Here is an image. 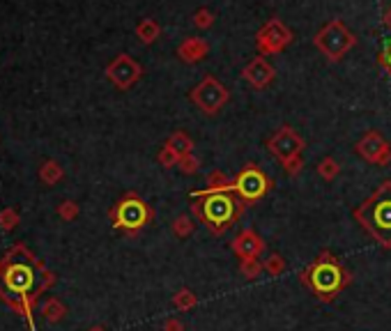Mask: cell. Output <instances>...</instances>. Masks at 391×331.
Instances as JSON below:
<instances>
[{
  "label": "cell",
  "instance_id": "9",
  "mask_svg": "<svg viewBox=\"0 0 391 331\" xmlns=\"http://www.w3.org/2000/svg\"><path fill=\"white\" fill-rule=\"evenodd\" d=\"M295 35L281 19H270L256 33V49L260 56H279L293 44Z\"/></svg>",
  "mask_w": 391,
  "mask_h": 331
},
{
  "label": "cell",
  "instance_id": "5",
  "mask_svg": "<svg viewBox=\"0 0 391 331\" xmlns=\"http://www.w3.org/2000/svg\"><path fill=\"white\" fill-rule=\"evenodd\" d=\"M109 219L115 230L125 233L127 237H136L145 226L155 221V210L138 194L129 191L109 210Z\"/></svg>",
  "mask_w": 391,
  "mask_h": 331
},
{
  "label": "cell",
  "instance_id": "10",
  "mask_svg": "<svg viewBox=\"0 0 391 331\" xmlns=\"http://www.w3.org/2000/svg\"><path fill=\"white\" fill-rule=\"evenodd\" d=\"M265 148L274 159H279L281 164H286L288 159L302 157V152L306 148V141L290 125H283L281 129H276V132L267 138Z\"/></svg>",
  "mask_w": 391,
  "mask_h": 331
},
{
  "label": "cell",
  "instance_id": "28",
  "mask_svg": "<svg viewBox=\"0 0 391 331\" xmlns=\"http://www.w3.org/2000/svg\"><path fill=\"white\" fill-rule=\"evenodd\" d=\"M58 217L63 221H76V217L81 214V207L76 200H63V203L58 205Z\"/></svg>",
  "mask_w": 391,
  "mask_h": 331
},
{
  "label": "cell",
  "instance_id": "27",
  "mask_svg": "<svg viewBox=\"0 0 391 331\" xmlns=\"http://www.w3.org/2000/svg\"><path fill=\"white\" fill-rule=\"evenodd\" d=\"M180 159H182V157H180L173 148H168V145H164V148H161V152L157 155L159 166H161V168H166V171H171V168L180 166Z\"/></svg>",
  "mask_w": 391,
  "mask_h": 331
},
{
  "label": "cell",
  "instance_id": "21",
  "mask_svg": "<svg viewBox=\"0 0 391 331\" xmlns=\"http://www.w3.org/2000/svg\"><path fill=\"white\" fill-rule=\"evenodd\" d=\"M171 230L175 237H180V240H187V237L194 235L196 230V219L194 214H180V217H175V221L171 223Z\"/></svg>",
  "mask_w": 391,
  "mask_h": 331
},
{
  "label": "cell",
  "instance_id": "33",
  "mask_svg": "<svg viewBox=\"0 0 391 331\" xmlns=\"http://www.w3.org/2000/svg\"><path fill=\"white\" fill-rule=\"evenodd\" d=\"M164 331H184V322L178 318H168L164 322Z\"/></svg>",
  "mask_w": 391,
  "mask_h": 331
},
{
  "label": "cell",
  "instance_id": "12",
  "mask_svg": "<svg viewBox=\"0 0 391 331\" xmlns=\"http://www.w3.org/2000/svg\"><path fill=\"white\" fill-rule=\"evenodd\" d=\"M355 152L366 161V164H373L380 168L391 164V145L387 138L380 132H375V129H371V132H366L359 138L355 143Z\"/></svg>",
  "mask_w": 391,
  "mask_h": 331
},
{
  "label": "cell",
  "instance_id": "25",
  "mask_svg": "<svg viewBox=\"0 0 391 331\" xmlns=\"http://www.w3.org/2000/svg\"><path fill=\"white\" fill-rule=\"evenodd\" d=\"M263 272H265V265L260 263V258H256V260H240V274L247 281H256Z\"/></svg>",
  "mask_w": 391,
  "mask_h": 331
},
{
  "label": "cell",
  "instance_id": "11",
  "mask_svg": "<svg viewBox=\"0 0 391 331\" xmlns=\"http://www.w3.org/2000/svg\"><path fill=\"white\" fill-rule=\"evenodd\" d=\"M143 76V65L134 60L132 56H127V53H120V56H115L109 65H106V79L118 90H132L138 81H141Z\"/></svg>",
  "mask_w": 391,
  "mask_h": 331
},
{
  "label": "cell",
  "instance_id": "3",
  "mask_svg": "<svg viewBox=\"0 0 391 331\" xmlns=\"http://www.w3.org/2000/svg\"><path fill=\"white\" fill-rule=\"evenodd\" d=\"M244 212H247V205H244L242 198L233 194V191L194 198V203H191V214H194V219L201 221L212 235L228 233V230L244 217Z\"/></svg>",
  "mask_w": 391,
  "mask_h": 331
},
{
  "label": "cell",
  "instance_id": "30",
  "mask_svg": "<svg viewBox=\"0 0 391 331\" xmlns=\"http://www.w3.org/2000/svg\"><path fill=\"white\" fill-rule=\"evenodd\" d=\"M178 168H180L184 175H196L198 171H201V159H198L194 152H191V155L180 159V166Z\"/></svg>",
  "mask_w": 391,
  "mask_h": 331
},
{
  "label": "cell",
  "instance_id": "18",
  "mask_svg": "<svg viewBox=\"0 0 391 331\" xmlns=\"http://www.w3.org/2000/svg\"><path fill=\"white\" fill-rule=\"evenodd\" d=\"M136 37L141 40V44H155L161 37V26L155 19H141L136 26Z\"/></svg>",
  "mask_w": 391,
  "mask_h": 331
},
{
  "label": "cell",
  "instance_id": "29",
  "mask_svg": "<svg viewBox=\"0 0 391 331\" xmlns=\"http://www.w3.org/2000/svg\"><path fill=\"white\" fill-rule=\"evenodd\" d=\"M214 21H217V17H214V12L207 10V7H201V10L194 14V26L198 30H210L214 26Z\"/></svg>",
  "mask_w": 391,
  "mask_h": 331
},
{
  "label": "cell",
  "instance_id": "17",
  "mask_svg": "<svg viewBox=\"0 0 391 331\" xmlns=\"http://www.w3.org/2000/svg\"><path fill=\"white\" fill-rule=\"evenodd\" d=\"M40 313H42V318L46 322H51V325H58L60 320H65L67 306L60 302L58 297H49V299H44V302L40 304Z\"/></svg>",
  "mask_w": 391,
  "mask_h": 331
},
{
  "label": "cell",
  "instance_id": "22",
  "mask_svg": "<svg viewBox=\"0 0 391 331\" xmlns=\"http://www.w3.org/2000/svg\"><path fill=\"white\" fill-rule=\"evenodd\" d=\"M173 306L178 309L180 313H189V311H194L196 306H198V295L194 290H189V288H182L178 290L173 295Z\"/></svg>",
  "mask_w": 391,
  "mask_h": 331
},
{
  "label": "cell",
  "instance_id": "2",
  "mask_svg": "<svg viewBox=\"0 0 391 331\" xmlns=\"http://www.w3.org/2000/svg\"><path fill=\"white\" fill-rule=\"evenodd\" d=\"M299 281L316 295V299L329 304V302H334L345 288L352 286V274L332 251L325 249L311 260L309 267H306L302 274H299Z\"/></svg>",
  "mask_w": 391,
  "mask_h": 331
},
{
  "label": "cell",
  "instance_id": "35",
  "mask_svg": "<svg viewBox=\"0 0 391 331\" xmlns=\"http://www.w3.org/2000/svg\"><path fill=\"white\" fill-rule=\"evenodd\" d=\"M88 331H106V329H104L102 325H95V327H90Z\"/></svg>",
  "mask_w": 391,
  "mask_h": 331
},
{
  "label": "cell",
  "instance_id": "7",
  "mask_svg": "<svg viewBox=\"0 0 391 331\" xmlns=\"http://www.w3.org/2000/svg\"><path fill=\"white\" fill-rule=\"evenodd\" d=\"M272 189H274V180L256 164H247L233 180V194L240 196L247 207L260 203Z\"/></svg>",
  "mask_w": 391,
  "mask_h": 331
},
{
  "label": "cell",
  "instance_id": "6",
  "mask_svg": "<svg viewBox=\"0 0 391 331\" xmlns=\"http://www.w3.org/2000/svg\"><path fill=\"white\" fill-rule=\"evenodd\" d=\"M355 44H357V37L348 26H345L343 19H332L329 23H325V26L318 30V35L313 37V46H316L329 63H341V60L355 49Z\"/></svg>",
  "mask_w": 391,
  "mask_h": 331
},
{
  "label": "cell",
  "instance_id": "16",
  "mask_svg": "<svg viewBox=\"0 0 391 331\" xmlns=\"http://www.w3.org/2000/svg\"><path fill=\"white\" fill-rule=\"evenodd\" d=\"M224 191H233V180L224 173V171H212L207 177L205 187L198 189L191 194V198H203V196H212V194H224Z\"/></svg>",
  "mask_w": 391,
  "mask_h": 331
},
{
  "label": "cell",
  "instance_id": "8",
  "mask_svg": "<svg viewBox=\"0 0 391 331\" xmlns=\"http://www.w3.org/2000/svg\"><path fill=\"white\" fill-rule=\"evenodd\" d=\"M189 99L205 115H217L230 102V92L219 79H214L212 74H207L205 79L198 83V86L191 88Z\"/></svg>",
  "mask_w": 391,
  "mask_h": 331
},
{
  "label": "cell",
  "instance_id": "24",
  "mask_svg": "<svg viewBox=\"0 0 391 331\" xmlns=\"http://www.w3.org/2000/svg\"><path fill=\"white\" fill-rule=\"evenodd\" d=\"M19 221H21V217L14 207H3V210H0V230H3V233H12V230H17Z\"/></svg>",
  "mask_w": 391,
  "mask_h": 331
},
{
  "label": "cell",
  "instance_id": "15",
  "mask_svg": "<svg viewBox=\"0 0 391 331\" xmlns=\"http://www.w3.org/2000/svg\"><path fill=\"white\" fill-rule=\"evenodd\" d=\"M207 53H210V44H207L203 37H187V40H182L178 46V56L182 63H187V65H198L201 60L207 58Z\"/></svg>",
  "mask_w": 391,
  "mask_h": 331
},
{
  "label": "cell",
  "instance_id": "32",
  "mask_svg": "<svg viewBox=\"0 0 391 331\" xmlns=\"http://www.w3.org/2000/svg\"><path fill=\"white\" fill-rule=\"evenodd\" d=\"M380 65L385 67V72L391 76V40H387L385 49H382V53H380Z\"/></svg>",
  "mask_w": 391,
  "mask_h": 331
},
{
  "label": "cell",
  "instance_id": "20",
  "mask_svg": "<svg viewBox=\"0 0 391 331\" xmlns=\"http://www.w3.org/2000/svg\"><path fill=\"white\" fill-rule=\"evenodd\" d=\"M166 145L168 148H173L180 157H187L194 152V138H191L187 132H173L171 136H168Z\"/></svg>",
  "mask_w": 391,
  "mask_h": 331
},
{
  "label": "cell",
  "instance_id": "26",
  "mask_svg": "<svg viewBox=\"0 0 391 331\" xmlns=\"http://www.w3.org/2000/svg\"><path fill=\"white\" fill-rule=\"evenodd\" d=\"M263 265H265V272L270 274V276H274V279H276V276H281L283 272H286V267H288L286 265V258L279 256V253H272L270 258H265Z\"/></svg>",
  "mask_w": 391,
  "mask_h": 331
},
{
  "label": "cell",
  "instance_id": "34",
  "mask_svg": "<svg viewBox=\"0 0 391 331\" xmlns=\"http://www.w3.org/2000/svg\"><path fill=\"white\" fill-rule=\"evenodd\" d=\"M385 26L391 30V7H389V10L385 12Z\"/></svg>",
  "mask_w": 391,
  "mask_h": 331
},
{
  "label": "cell",
  "instance_id": "14",
  "mask_svg": "<svg viewBox=\"0 0 391 331\" xmlns=\"http://www.w3.org/2000/svg\"><path fill=\"white\" fill-rule=\"evenodd\" d=\"M274 76H276V69L267 63L265 56H256L247 67H244V72H242V79L247 81L251 88H256V90L270 88L272 81H274Z\"/></svg>",
  "mask_w": 391,
  "mask_h": 331
},
{
  "label": "cell",
  "instance_id": "1",
  "mask_svg": "<svg viewBox=\"0 0 391 331\" xmlns=\"http://www.w3.org/2000/svg\"><path fill=\"white\" fill-rule=\"evenodd\" d=\"M58 276L46 267L26 244H14L0 258V299L23 318L28 331L35 327V309L44 292L56 286Z\"/></svg>",
  "mask_w": 391,
  "mask_h": 331
},
{
  "label": "cell",
  "instance_id": "4",
  "mask_svg": "<svg viewBox=\"0 0 391 331\" xmlns=\"http://www.w3.org/2000/svg\"><path fill=\"white\" fill-rule=\"evenodd\" d=\"M355 221L382 249H391V182H382L359 207H355Z\"/></svg>",
  "mask_w": 391,
  "mask_h": 331
},
{
  "label": "cell",
  "instance_id": "31",
  "mask_svg": "<svg viewBox=\"0 0 391 331\" xmlns=\"http://www.w3.org/2000/svg\"><path fill=\"white\" fill-rule=\"evenodd\" d=\"M302 168H304V159H302V157L288 159L286 164H283V171H286L290 177H297L299 173H302Z\"/></svg>",
  "mask_w": 391,
  "mask_h": 331
},
{
  "label": "cell",
  "instance_id": "13",
  "mask_svg": "<svg viewBox=\"0 0 391 331\" xmlns=\"http://www.w3.org/2000/svg\"><path fill=\"white\" fill-rule=\"evenodd\" d=\"M230 249L240 260H256L265 253L267 244L253 228H244L242 233H237V237L230 242Z\"/></svg>",
  "mask_w": 391,
  "mask_h": 331
},
{
  "label": "cell",
  "instance_id": "19",
  "mask_svg": "<svg viewBox=\"0 0 391 331\" xmlns=\"http://www.w3.org/2000/svg\"><path fill=\"white\" fill-rule=\"evenodd\" d=\"M37 175H40L42 184H46V187H53V184H58L65 177V171H63V166H60L56 159H49V161H44V164L40 166Z\"/></svg>",
  "mask_w": 391,
  "mask_h": 331
},
{
  "label": "cell",
  "instance_id": "23",
  "mask_svg": "<svg viewBox=\"0 0 391 331\" xmlns=\"http://www.w3.org/2000/svg\"><path fill=\"white\" fill-rule=\"evenodd\" d=\"M316 171L325 182H332V180H336V177L341 175V166H339V161H336L334 157H325V159L318 161Z\"/></svg>",
  "mask_w": 391,
  "mask_h": 331
}]
</instances>
